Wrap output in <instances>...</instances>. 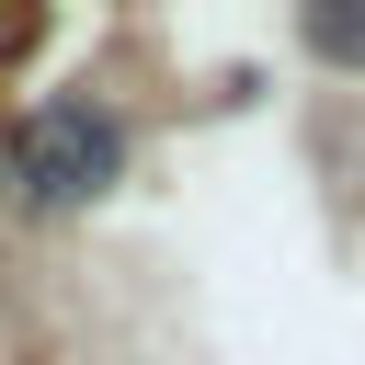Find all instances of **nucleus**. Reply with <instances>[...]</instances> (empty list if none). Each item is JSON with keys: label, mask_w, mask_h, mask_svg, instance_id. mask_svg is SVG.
Returning <instances> with one entry per match:
<instances>
[{"label": "nucleus", "mask_w": 365, "mask_h": 365, "mask_svg": "<svg viewBox=\"0 0 365 365\" xmlns=\"http://www.w3.org/2000/svg\"><path fill=\"white\" fill-rule=\"evenodd\" d=\"M125 182V114L91 91H46L0 137V205L11 217H80Z\"/></svg>", "instance_id": "nucleus-1"}, {"label": "nucleus", "mask_w": 365, "mask_h": 365, "mask_svg": "<svg viewBox=\"0 0 365 365\" xmlns=\"http://www.w3.org/2000/svg\"><path fill=\"white\" fill-rule=\"evenodd\" d=\"M297 34H308L319 57H342V68H365V11H308Z\"/></svg>", "instance_id": "nucleus-2"}]
</instances>
